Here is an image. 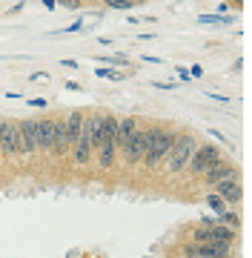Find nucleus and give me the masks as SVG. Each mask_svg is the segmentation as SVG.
Masks as SVG:
<instances>
[{
	"label": "nucleus",
	"instance_id": "21",
	"mask_svg": "<svg viewBox=\"0 0 252 258\" xmlns=\"http://www.w3.org/2000/svg\"><path fill=\"white\" fill-rule=\"evenodd\" d=\"M57 3H63L69 9H80V0H57Z\"/></svg>",
	"mask_w": 252,
	"mask_h": 258
},
{
	"label": "nucleus",
	"instance_id": "24",
	"mask_svg": "<svg viewBox=\"0 0 252 258\" xmlns=\"http://www.w3.org/2000/svg\"><path fill=\"white\" fill-rule=\"evenodd\" d=\"M232 3H235V6H241V3H243V0H232Z\"/></svg>",
	"mask_w": 252,
	"mask_h": 258
},
{
	"label": "nucleus",
	"instance_id": "8",
	"mask_svg": "<svg viewBox=\"0 0 252 258\" xmlns=\"http://www.w3.org/2000/svg\"><path fill=\"white\" fill-rule=\"evenodd\" d=\"M35 144H38V152H52L55 149V120L52 118L35 120Z\"/></svg>",
	"mask_w": 252,
	"mask_h": 258
},
{
	"label": "nucleus",
	"instance_id": "10",
	"mask_svg": "<svg viewBox=\"0 0 252 258\" xmlns=\"http://www.w3.org/2000/svg\"><path fill=\"white\" fill-rule=\"evenodd\" d=\"M215 189H218V198L224 204H241V198H243V189H241V181L238 178L221 181V184H215Z\"/></svg>",
	"mask_w": 252,
	"mask_h": 258
},
{
	"label": "nucleus",
	"instance_id": "7",
	"mask_svg": "<svg viewBox=\"0 0 252 258\" xmlns=\"http://www.w3.org/2000/svg\"><path fill=\"white\" fill-rule=\"evenodd\" d=\"M0 152L3 155H20V144H18V120H0Z\"/></svg>",
	"mask_w": 252,
	"mask_h": 258
},
{
	"label": "nucleus",
	"instance_id": "3",
	"mask_svg": "<svg viewBox=\"0 0 252 258\" xmlns=\"http://www.w3.org/2000/svg\"><path fill=\"white\" fill-rule=\"evenodd\" d=\"M175 132H169V129H149V144H146V155H143V164L149 166V169H158L160 161L166 158V152L172 149L175 144Z\"/></svg>",
	"mask_w": 252,
	"mask_h": 258
},
{
	"label": "nucleus",
	"instance_id": "14",
	"mask_svg": "<svg viewBox=\"0 0 252 258\" xmlns=\"http://www.w3.org/2000/svg\"><path fill=\"white\" fill-rule=\"evenodd\" d=\"M218 221L226 224V227H232V230H238V227H241V215L232 212V210H221L218 212Z\"/></svg>",
	"mask_w": 252,
	"mask_h": 258
},
{
	"label": "nucleus",
	"instance_id": "15",
	"mask_svg": "<svg viewBox=\"0 0 252 258\" xmlns=\"http://www.w3.org/2000/svg\"><path fill=\"white\" fill-rule=\"evenodd\" d=\"M103 3H106L109 9H132V6H135L132 0H103Z\"/></svg>",
	"mask_w": 252,
	"mask_h": 258
},
{
	"label": "nucleus",
	"instance_id": "18",
	"mask_svg": "<svg viewBox=\"0 0 252 258\" xmlns=\"http://www.w3.org/2000/svg\"><path fill=\"white\" fill-rule=\"evenodd\" d=\"M29 81H32V83H49V75L46 72H35Z\"/></svg>",
	"mask_w": 252,
	"mask_h": 258
},
{
	"label": "nucleus",
	"instance_id": "9",
	"mask_svg": "<svg viewBox=\"0 0 252 258\" xmlns=\"http://www.w3.org/2000/svg\"><path fill=\"white\" fill-rule=\"evenodd\" d=\"M18 144L20 155H35L38 144H35V120H18Z\"/></svg>",
	"mask_w": 252,
	"mask_h": 258
},
{
	"label": "nucleus",
	"instance_id": "11",
	"mask_svg": "<svg viewBox=\"0 0 252 258\" xmlns=\"http://www.w3.org/2000/svg\"><path fill=\"white\" fill-rule=\"evenodd\" d=\"M204 178H206V184H209V186H215V184H221V181H229V178H238V169L221 161V164H215L212 169H206V172H204Z\"/></svg>",
	"mask_w": 252,
	"mask_h": 258
},
{
	"label": "nucleus",
	"instance_id": "5",
	"mask_svg": "<svg viewBox=\"0 0 252 258\" xmlns=\"http://www.w3.org/2000/svg\"><path fill=\"white\" fill-rule=\"evenodd\" d=\"M215 164H221V149L204 144V147H195V152H192L187 166L192 169V175H204L206 169H212Z\"/></svg>",
	"mask_w": 252,
	"mask_h": 258
},
{
	"label": "nucleus",
	"instance_id": "22",
	"mask_svg": "<svg viewBox=\"0 0 252 258\" xmlns=\"http://www.w3.org/2000/svg\"><path fill=\"white\" fill-rule=\"evenodd\" d=\"M32 106H38V109H43V106H46V98H35V101H32Z\"/></svg>",
	"mask_w": 252,
	"mask_h": 258
},
{
	"label": "nucleus",
	"instance_id": "1",
	"mask_svg": "<svg viewBox=\"0 0 252 258\" xmlns=\"http://www.w3.org/2000/svg\"><path fill=\"white\" fill-rule=\"evenodd\" d=\"M101 120L103 115H83V123H80V135L72 144V161L77 166H86L95 155V144H98V135H101Z\"/></svg>",
	"mask_w": 252,
	"mask_h": 258
},
{
	"label": "nucleus",
	"instance_id": "17",
	"mask_svg": "<svg viewBox=\"0 0 252 258\" xmlns=\"http://www.w3.org/2000/svg\"><path fill=\"white\" fill-rule=\"evenodd\" d=\"M209 207H212V210H218V212H221V210H224V207H226V204L221 201L218 195H209Z\"/></svg>",
	"mask_w": 252,
	"mask_h": 258
},
{
	"label": "nucleus",
	"instance_id": "4",
	"mask_svg": "<svg viewBox=\"0 0 252 258\" xmlns=\"http://www.w3.org/2000/svg\"><path fill=\"white\" fill-rule=\"evenodd\" d=\"M195 138L192 135H178L175 144H172V149L166 152V169H169V175H181L184 169H187L189 164V158H192V152H195Z\"/></svg>",
	"mask_w": 252,
	"mask_h": 258
},
{
	"label": "nucleus",
	"instance_id": "6",
	"mask_svg": "<svg viewBox=\"0 0 252 258\" xmlns=\"http://www.w3.org/2000/svg\"><path fill=\"white\" fill-rule=\"evenodd\" d=\"M146 144H149V129L135 126V132L129 135L126 147H123V158H126V164H129V166L140 164L143 155H146Z\"/></svg>",
	"mask_w": 252,
	"mask_h": 258
},
{
	"label": "nucleus",
	"instance_id": "20",
	"mask_svg": "<svg viewBox=\"0 0 252 258\" xmlns=\"http://www.w3.org/2000/svg\"><path fill=\"white\" fill-rule=\"evenodd\" d=\"M98 60H103V63H121V66H126L123 57H98Z\"/></svg>",
	"mask_w": 252,
	"mask_h": 258
},
{
	"label": "nucleus",
	"instance_id": "19",
	"mask_svg": "<svg viewBox=\"0 0 252 258\" xmlns=\"http://www.w3.org/2000/svg\"><path fill=\"white\" fill-rule=\"evenodd\" d=\"M201 23H226V18H212V15H204Z\"/></svg>",
	"mask_w": 252,
	"mask_h": 258
},
{
	"label": "nucleus",
	"instance_id": "13",
	"mask_svg": "<svg viewBox=\"0 0 252 258\" xmlns=\"http://www.w3.org/2000/svg\"><path fill=\"white\" fill-rule=\"evenodd\" d=\"M135 126H138V120H135V118H118V132H115L118 149L126 147V141H129V135L135 132Z\"/></svg>",
	"mask_w": 252,
	"mask_h": 258
},
{
	"label": "nucleus",
	"instance_id": "23",
	"mask_svg": "<svg viewBox=\"0 0 252 258\" xmlns=\"http://www.w3.org/2000/svg\"><path fill=\"white\" fill-rule=\"evenodd\" d=\"M43 3H46L49 9H55V6H57V0H43Z\"/></svg>",
	"mask_w": 252,
	"mask_h": 258
},
{
	"label": "nucleus",
	"instance_id": "16",
	"mask_svg": "<svg viewBox=\"0 0 252 258\" xmlns=\"http://www.w3.org/2000/svg\"><path fill=\"white\" fill-rule=\"evenodd\" d=\"M98 75H101V78H109V81H121L123 78V75L115 72V69H98Z\"/></svg>",
	"mask_w": 252,
	"mask_h": 258
},
{
	"label": "nucleus",
	"instance_id": "12",
	"mask_svg": "<svg viewBox=\"0 0 252 258\" xmlns=\"http://www.w3.org/2000/svg\"><path fill=\"white\" fill-rule=\"evenodd\" d=\"M69 149H72V144H69V135H66V120L57 118L55 120V149H52V155L63 158V155H69Z\"/></svg>",
	"mask_w": 252,
	"mask_h": 258
},
{
	"label": "nucleus",
	"instance_id": "2",
	"mask_svg": "<svg viewBox=\"0 0 252 258\" xmlns=\"http://www.w3.org/2000/svg\"><path fill=\"white\" fill-rule=\"evenodd\" d=\"M115 132H118V118L115 115H103L101 135H98V144H95V155H98V166L101 169H112L115 166V149H118Z\"/></svg>",
	"mask_w": 252,
	"mask_h": 258
}]
</instances>
